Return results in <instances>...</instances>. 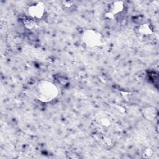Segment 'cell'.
<instances>
[{
    "label": "cell",
    "instance_id": "1",
    "mask_svg": "<svg viewBox=\"0 0 159 159\" xmlns=\"http://www.w3.org/2000/svg\"><path fill=\"white\" fill-rule=\"evenodd\" d=\"M92 129L99 143L110 147L114 143L119 132V123L115 117L106 112H99L93 119Z\"/></svg>",
    "mask_w": 159,
    "mask_h": 159
},
{
    "label": "cell",
    "instance_id": "2",
    "mask_svg": "<svg viewBox=\"0 0 159 159\" xmlns=\"http://www.w3.org/2000/svg\"><path fill=\"white\" fill-rule=\"evenodd\" d=\"M35 96L42 102L48 103L55 99L59 94L57 85L48 80H41L37 83Z\"/></svg>",
    "mask_w": 159,
    "mask_h": 159
},
{
    "label": "cell",
    "instance_id": "3",
    "mask_svg": "<svg viewBox=\"0 0 159 159\" xmlns=\"http://www.w3.org/2000/svg\"><path fill=\"white\" fill-rule=\"evenodd\" d=\"M82 40L89 48H98L103 43L102 34L93 29H88L84 31L82 34Z\"/></svg>",
    "mask_w": 159,
    "mask_h": 159
},
{
    "label": "cell",
    "instance_id": "4",
    "mask_svg": "<svg viewBox=\"0 0 159 159\" xmlns=\"http://www.w3.org/2000/svg\"><path fill=\"white\" fill-rule=\"evenodd\" d=\"M126 5L123 1L112 2L108 6L107 11L105 14L106 18L109 20L120 19L125 14Z\"/></svg>",
    "mask_w": 159,
    "mask_h": 159
},
{
    "label": "cell",
    "instance_id": "5",
    "mask_svg": "<svg viewBox=\"0 0 159 159\" xmlns=\"http://www.w3.org/2000/svg\"><path fill=\"white\" fill-rule=\"evenodd\" d=\"M46 14V7L42 2L31 4L27 9V16L37 21L43 19Z\"/></svg>",
    "mask_w": 159,
    "mask_h": 159
},
{
    "label": "cell",
    "instance_id": "6",
    "mask_svg": "<svg viewBox=\"0 0 159 159\" xmlns=\"http://www.w3.org/2000/svg\"><path fill=\"white\" fill-rule=\"evenodd\" d=\"M138 34L141 36L148 37L153 34V29L148 24H143L140 25L137 29Z\"/></svg>",
    "mask_w": 159,
    "mask_h": 159
},
{
    "label": "cell",
    "instance_id": "7",
    "mask_svg": "<svg viewBox=\"0 0 159 159\" xmlns=\"http://www.w3.org/2000/svg\"><path fill=\"white\" fill-rule=\"evenodd\" d=\"M56 81L57 83L59 84V85L61 86H66L68 84V79L62 75H57V76H55Z\"/></svg>",
    "mask_w": 159,
    "mask_h": 159
},
{
    "label": "cell",
    "instance_id": "8",
    "mask_svg": "<svg viewBox=\"0 0 159 159\" xmlns=\"http://www.w3.org/2000/svg\"><path fill=\"white\" fill-rule=\"evenodd\" d=\"M63 6L65 9V11H74V9H75V5H74L71 2H70V1L64 2Z\"/></svg>",
    "mask_w": 159,
    "mask_h": 159
}]
</instances>
